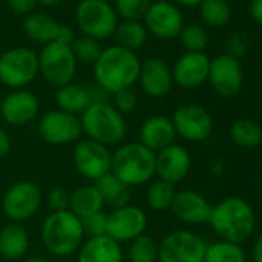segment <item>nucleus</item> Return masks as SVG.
I'll return each mask as SVG.
<instances>
[{
    "label": "nucleus",
    "instance_id": "4468645a",
    "mask_svg": "<svg viewBox=\"0 0 262 262\" xmlns=\"http://www.w3.org/2000/svg\"><path fill=\"white\" fill-rule=\"evenodd\" d=\"M111 156L108 147L85 139L79 141L73 150V165L82 178L96 182L111 173Z\"/></svg>",
    "mask_w": 262,
    "mask_h": 262
},
{
    "label": "nucleus",
    "instance_id": "20e7f679",
    "mask_svg": "<svg viewBox=\"0 0 262 262\" xmlns=\"http://www.w3.org/2000/svg\"><path fill=\"white\" fill-rule=\"evenodd\" d=\"M111 173L129 188L145 185L156 176V153L139 142L123 144L111 156Z\"/></svg>",
    "mask_w": 262,
    "mask_h": 262
},
{
    "label": "nucleus",
    "instance_id": "6e6552de",
    "mask_svg": "<svg viewBox=\"0 0 262 262\" xmlns=\"http://www.w3.org/2000/svg\"><path fill=\"white\" fill-rule=\"evenodd\" d=\"M76 22L85 37L100 42L114 34L117 14L105 0H82L76 8Z\"/></svg>",
    "mask_w": 262,
    "mask_h": 262
},
{
    "label": "nucleus",
    "instance_id": "dca6fc26",
    "mask_svg": "<svg viewBox=\"0 0 262 262\" xmlns=\"http://www.w3.org/2000/svg\"><path fill=\"white\" fill-rule=\"evenodd\" d=\"M242 80L244 73L239 59H234L228 54H221L210 60L208 82L217 96H236L242 88Z\"/></svg>",
    "mask_w": 262,
    "mask_h": 262
},
{
    "label": "nucleus",
    "instance_id": "79ce46f5",
    "mask_svg": "<svg viewBox=\"0 0 262 262\" xmlns=\"http://www.w3.org/2000/svg\"><path fill=\"white\" fill-rule=\"evenodd\" d=\"M8 7L20 16H28L34 11L36 5H37V0H7Z\"/></svg>",
    "mask_w": 262,
    "mask_h": 262
},
{
    "label": "nucleus",
    "instance_id": "1a4fd4ad",
    "mask_svg": "<svg viewBox=\"0 0 262 262\" xmlns=\"http://www.w3.org/2000/svg\"><path fill=\"white\" fill-rule=\"evenodd\" d=\"M43 194L37 184L20 181L13 184L2 198V211L11 222L20 224L31 219L40 208Z\"/></svg>",
    "mask_w": 262,
    "mask_h": 262
},
{
    "label": "nucleus",
    "instance_id": "9d476101",
    "mask_svg": "<svg viewBox=\"0 0 262 262\" xmlns=\"http://www.w3.org/2000/svg\"><path fill=\"white\" fill-rule=\"evenodd\" d=\"M207 244L190 230L168 233L158 244V262H204Z\"/></svg>",
    "mask_w": 262,
    "mask_h": 262
},
{
    "label": "nucleus",
    "instance_id": "c03bdc74",
    "mask_svg": "<svg viewBox=\"0 0 262 262\" xmlns=\"http://www.w3.org/2000/svg\"><path fill=\"white\" fill-rule=\"evenodd\" d=\"M10 151H11V138L7 131L0 126V159L8 156Z\"/></svg>",
    "mask_w": 262,
    "mask_h": 262
},
{
    "label": "nucleus",
    "instance_id": "f704fd0d",
    "mask_svg": "<svg viewBox=\"0 0 262 262\" xmlns=\"http://www.w3.org/2000/svg\"><path fill=\"white\" fill-rule=\"evenodd\" d=\"M71 50H73V54L77 62L86 63V65H94L103 48L100 47L99 40L83 36V37L74 39V42L71 43Z\"/></svg>",
    "mask_w": 262,
    "mask_h": 262
},
{
    "label": "nucleus",
    "instance_id": "7ed1b4c3",
    "mask_svg": "<svg viewBox=\"0 0 262 262\" xmlns=\"http://www.w3.org/2000/svg\"><path fill=\"white\" fill-rule=\"evenodd\" d=\"M40 236L47 251L56 257H68L85 241L82 221L70 210L51 211L42 222Z\"/></svg>",
    "mask_w": 262,
    "mask_h": 262
},
{
    "label": "nucleus",
    "instance_id": "bb28decb",
    "mask_svg": "<svg viewBox=\"0 0 262 262\" xmlns=\"http://www.w3.org/2000/svg\"><path fill=\"white\" fill-rule=\"evenodd\" d=\"M56 103L59 110L74 116H80L93 103V99H91L90 88L71 82L57 90Z\"/></svg>",
    "mask_w": 262,
    "mask_h": 262
},
{
    "label": "nucleus",
    "instance_id": "ea45409f",
    "mask_svg": "<svg viewBox=\"0 0 262 262\" xmlns=\"http://www.w3.org/2000/svg\"><path fill=\"white\" fill-rule=\"evenodd\" d=\"M248 45H250V42L244 31H233L225 40V50H227L225 54H228L234 59H239L247 53Z\"/></svg>",
    "mask_w": 262,
    "mask_h": 262
},
{
    "label": "nucleus",
    "instance_id": "09e8293b",
    "mask_svg": "<svg viewBox=\"0 0 262 262\" xmlns=\"http://www.w3.org/2000/svg\"><path fill=\"white\" fill-rule=\"evenodd\" d=\"M37 2L45 5V7H56L62 2V0H37Z\"/></svg>",
    "mask_w": 262,
    "mask_h": 262
},
{
    "label": "nucleus",
    "instance_id": "2f4dec72",
    "mask_svg": "<svg viewBox=\"0 0 262 262\" xmlns=\"http://www.w3.org/2000/svg\"><path fill=\"white\" fill-rule=\"evenodd\" d=\"M198 7L201 19L208 27H224L231 17V7L228 0H202Z\"/></svg>",
    "mask_w": 262,
    "mask_h": 262
},
{
    "label": "nucleus",
    "instance_id": "8fccbe9b",
    "mask_svg": "<svg viewBox=\"0 0 262 262\" xmlns=\"http://www.w3.org/2000/svg\"><path fill=\"white\" fill-rule=\"evenodd\" d=\"M25 262H48L45 257H40V256H33V257H28Z\"/></svg>",
    "mask_w": 262,
    "mask_h": 262
},
{
    "label": "nucleus",
    "instance_id": "0eeeda50",
    "mask_svg": "<svg viewBox=\"0 0 262 262\" xmlns=\"http://www.w3.org/2000/svg\"><path fill=\"white\" fill-rule=\"evenodd\" d=\"M76 65L77 60L73 54L71 45L51 42L45 45L39 54L40 76L48 85L57 90L73 82Z\"/></svg>",
    "mask_w": 262,
    "mask_h": 262
},
{
    "label": "nucleus",
    "instance_id": "b1692460",
    "mask_svg": "<svg viewBox=\"0 0 262 262\" xmlns=\"http://www.w3.org/2000/svg\"><path fill=\"white\" fill-rule=\"evenodd\" d=\"M30 247V234L22 224H7L0 230V256L7 260L22 259Z\"/></svg>",
    "mask_w": 262,
    "mask_h": 262
},
{
    "label": "nucleus",
    "instance_id": "a211bd4d",
    "mask_svg": "<svg viewBox=\"0 0 262 262\" xmlns=\"http://www.w3.org/2000/svg\"><path fill=\"white\" fill-rule=\"evenodd\" d=\"M191 170V156L182 145L173 144L156 153V176L161 181L176 185L182 182Z\"/></svg>",
    "mask_w": 262,
    "mask_h": 262
},
{
    "label": "nucleus",
    "instance_id": "e433bc0d",
    "mask_svg": "<svg viewBox=\"0 0 262 262\" xmlns=\"http://www.w3.org/2000/svg\"><path fill=\"white\" fill-rule=\"evenodd\" d=\"M181 43L187 50V53H204L208 45V34L199 25L184 27L181 34Z\"/></svg>",
    "mask_w": 262,
    "mask_h": 262
},
{
    "label": "nucleus",
    "instance_id": "423d86ee",
    "mask_svg": "<svg viewBox=\"0 0 262 262\" xmlns=\"http://www.w3.org/2000/svg\"><path fill=\"white\" fill-rule=\"evenodd\" d=\"M39 76V54L27 47H14L0 54V82L24 90Z\"/></svg>",
    "mask_w": 262,
    "mask_h": 262
},
{
    "label": "nucleus",
    "instance_id": "6ab92c4d",
    "mask_svg": "<svg viewBox=\"0 0 262 262\" xmlns=\"http://www.w3.org/2000/svg\"><path fill=\"white\" fill-rule=\"evenodd\" d=\"M171 71L176 85L193 90L208 80L210 59L205 53H185L176 60Z\"/></svg>",
    "mask_w": 262,
    "mask_h": 262
},
{
    "label": "nucleus",
    "instance_id": "a878e982",
    "mask_svg": "<svg viewBox=\"0 0 262 262\" xmlns=\"http://www.w3.org/2000/svg\"><path fill=\"white\" fill-rule=\"evenodd\" d=\"M103 207H105L103 199H102V196H100V193L94 184L93 185H82L70 194L68 210L73 214H76L79 219L100 213L103 210Z\"/></svg>",
    "mask_w": 262,
    "mask_h": 262
},
{
    "label": "nucleus",
    "instance_id": "4be33fe9",
    "mask_svg": "<svg viewBox=\"0 0 262 262\" xmlns=\"http://www.w3.org/2000/svg\"><path fill=\"white\" fill-rule=\"evenodd\" d=\"M176 138L171 119L161 114L145 119L139 129V144L153 153H159L173 145Z\"/></svg>",
    "mask_w": 262,
    "mask_h": 262
},
{
    "label": "nucleus",
    "instance_id": "a19ab883",
    "mask_svg": "<svg viewBox=\"0 0 262 262\" xmlns=\"http://www.w3.org/2000/svg\"><path fill=\"white\" fill-rule=\"evenodd\" d=\"M45 201L51 211H65L70 207V193L63 187H54L48 191Z\"/></svg>",
    "mask_w": 262,
    "mask_h": 262
},
{
    "label": "nucleus",
    "instance_id": "473e14b6",
    "mask_svg": "<svg viewBox=\"0 0 262 262\" xmlns=\"http://www.w3.org/2000/svg\"><path fill=\"white\" fill-rule=\"evenodd\" d=\"M174 196H176V187L170 182L158 179L151 182L147 190V204L153 211L161 213L171 208Z\"/></svg>",
    "mask_w": 262,
    "mask_h": 262
},
{
    "label": "nucleus",
    "instance_id": "c85d7f7f",
    "mask_svg": "<svg viewBox=\"0 0 262 262\" xmlns=\"http://www.w3.org/2000/svg\"><path fill=\"white\" fill-rule=\"evenodd\" d=\"M230 139L239 148H254L262 142V128L251 119H237L230 126Z\"/></svg>",
    "mask_w": 262,
    "mask_h": 262
},
{
    "label": "nucleus",
    "instance_id": "5701e85b",
    "mask_svg": "<svg viewBox=\"0 0 262 262\" xmlns=\"http://www.w3.org/2000/svg\"><path fill=\"white\" fill-rule=\"evenodd\" d=\"M123 251L110 236L86 237L77 250V262H122Z\"/></svg>",
    "mask_w": 262,
    "mask_h": 262
},
{
    "label": "nucleus",
    "instance_id": "f3484780",
    "mask_svg": "<svg viewBox=\"0 0 262 262\" xmlns=\"http://www.w3.org/2000/svg\"><path fill=\"white\" fill-rule=\"evenodd\" d=\"M40 111L39 99L30 90H13L0 102V117L11 126H24L33 122Z\"/></svg>",
    "mask_w": 262,
    "mask_h": 262
},
{
    "label": "nucleus",
    "instance_id": "412c9836",
    "mask_svg": "<svg viewBox=\"0 0 262 262\" xmlns=\"http://www.w3.org/2000/svg\"><path fill=\"white\" fill-rule=\"evenodd\" d=\"M211 207L213 205H210V202L201 193L193 190H182L176 191L170 210L179 221L190 225H201L208 222Z\"/></svg>",
    "mask_w": 262,
    "mask_h": 262
},
{
    "label": "nucleus",
    "instance_id": "9b49d317",
    "mask_svg": "<svg viewBox=\"0 0 262 262\" xmlns=\"http://www.w3.org/2000/svg\"><path fill=\"white\" fill-rule=\"evenodd\" d=\"M171 122L176 136L187 142H204L213 131V117L201 105L185 103L178 106L171 114Z\"/></svg>",
    "mask_w": 262,
    "mask_h": 262
},
{
    "label": "nucleus",
    "instance_id": "7c9ffc66",
    "mask_svg": "<svg viewBox=\"0 0 262 262\" xmlns=\"http://www.w3.org/2000/svg\"><path fill=\"white\" fill-rule=\"evenodd\" d=\"M204 262H247V256L241 244L219 239L207 245Z\"/></svg>",
    "mask_w": 262,
    "mask_h": 262
},
{
    "label": "nucleus",
    "instance_id": "39448f33",
    "mask_svg": "<svg viewBox=\"0 0 262 262\" xmlns=\"http://www.w3.org/2000/svg\"><path fill=\"white\" fill-rule=\"evenodd\" d=\"M79 117L82 133L105 147L117 145L126 136V120L111 102H93Z\"/></svg>",
    "mask_w": 262,
    "mask_h": 262
},
{
    "label": "nucleus",
    "instance_id": "58836bf2",
    "mask_svg": "<svg viewBox=\"0 0 262 262\" xmlns=\"http://www.w3.org/2000/svg\"><path fill=\"white\" fill-rule=\"evenodd\" d=\"M80 221H82L83 233L86 237H97V236L106 234V214L103 211L91 214Z\"/></svg>",
    "mask_w": 262,
    "mask_h": 262
},
{
    "label": "nucleus",
    "instance_id": "f257e3e1",
    "mask_svg": "<svg viewBox=\"0 0 262 262\" xmlns=\"http://www.w3.org/2000/svg\"><path fill=\"white\" fill-rule=\"evenodd\" d=\"M141 63L142 62L135 51L111 45L102 50L99 59L93 65L94 80L97 86L108 94L129 90L139 80Z\"/></svg>",
    "mask_w": 262,
    "mask_h": 262
},
{
    "label": "nucleus",
    "instance_id": "393cba45",
    "mask_svg": "<svg viewBox=\"0 0 262 262\" xmlns=\"http://www.w3.org/2000/svg\"><path fill=\"white\" fill-rule=\"evenodd\" d=\"M59 25L60 24L56 22V19L48 14L31 13L25 17L22 24V30L31 42L40 43L45 47L51 42H56Z\"/></svg>",
    "mask_w": 262,
    "mask_h": 262
},
{
    "label": "nucleus",
    "instance_id": "37998d69",
    "mask_svg": "<svg viewBox=\"0 0 262 262\" xmlns=\"http://www.w3.org/2000/svg\"><path fill=\"white\" fill-rule=\"evenodd\" d=\"M74 31L71 27L68 25H59V31H57V36H56V42L59 43H63V45H71L74 42Z\"/></svg>",
    "mask_w": 262,
    "mask_h": 262
},
{
    "label": "nucleus",
    "instance_id": "c756f323",
    "mask_svg": "<svg viewBox=\"0 0 262 262\" xmlns=\"http://www.w3.org/2000/svg\"><path fill=\"white\" fill-rule=\"evenodd\" d=\"M114 39H116V45L136 53V50L145 45L148 39V31L145 25L141 22L123 20L122 24H117L114 31Z\"/></svg>",
    "mask_w": 262,
    "mask_h": 262
},
{
    "label": "nucleus",
    "instance_id": "f8f14e48",
    "mask_svg": "<svg viewBox=\"0 0 262 262\" xmlns=\"http://www.w3.org/2000/svg\"><path fill=\"white\" fill-rule=\"evenodd\" d=\"M37 129L43 142L50 145H68L77 142L83 135L80 117L59 108L47 111L40 117Z\"/></svg>",
    "mask_w": 262,
    "mask_h": 262
},
{
    "label": "nucleus",
    "instance_id": "2eb2a0df",
    "mask_svg": "<svg viewBox=\"0 0 262 262\" xmlns=\"http://www.w3.org/2000/svg\"><path fill=\"white\" fill-rule=\"evenodd\" d=\"M144 22L147 31L161 40H171L178 37L184 28L181 10L168 0L153 2L144 17Z\"/></svg>",
    "mask_w": 262,
    "mask_h": 262
},
{
    "label": "nucleus",
    "instance_id": "4c0bfd02",
    "mask_svg": "<svg viewBox=\"0 0 262 262\" xmlns=\"http://www.w3.org/2000/svg\"><path fill=\"white\" fill-rule=\"evenodd\" d=\"M122 116L133 113L138 106V96L133 90H122L113 94V103H111Z\"/></svg>",
    "mask_w": 262,
    "mask_h": 262
},
{
    "label": "nucleus",
    "instance_id": "72a5a7b5",
    "mask_svg": "<svg viewBox=\"0 0 262 262\" xmlns=\"http://www.w3.org/2000/svg\"><path fill=\"white\" fill-rule=\"evenodd\" d=\"M128 262H158V242L148 236L142 234L128 244Z\"/></svg>",
    "mask_w": 262,
    "mask_h": 262
},
{
    "label": "nucleus",
    "instance_id": "ddd939ff",
    "mask_svg": "<svg viewBox=\"0 0 262 262\" xmlns=\"http://www.w3.org/2000/svg\"><path fill=\"white\" fill-rule=\"evenodd\" d=\"M148 217L141 207L123 205L113 208L106 214V236L119 244H129L133 239L145 234Z\"/></svg>",
    "mask_w": 262,
    "mask_h": 262
},
{
    "label": "nucleus",
    "instance_id": "cd10ccee",
    "mask_svg": "<svg viewBox=\"0 0 262 262\" xmlns=\"http://www.w3.org/2000/svg\"><path fill=\"white\" fill-rule=\"evenodd\" d=\"M96 188L99 190L103 204L111 208H119L129 204L131 199V188L125 185L122 181H119L113 173L105 174L99 181L94 182Z\"/></svg>",
    "mask_w": 262,
    "mask_h": 262
},
{
    "label": "nucleus",
    "instance_id": "c9c22d12",
    "mask_svg": "<svg viewBox=\"0 0 262 262\" xmlns=\"http://www.w3.org/2000/svg\"><path fill=\"white\" fill-rule=\"evenodd\" d=\"M153 0H116V14L123 20L139 22L144 20L147 11L150 10Z\"/></svg>",
    "mask_w": 262,
    "mask_h": 262
},
{
    "label": "nucleus",
    "instance_id": "aec40b11",
    "mask_svg": "<svg viewBox=\"0 0 262 262\" xmlns=\"http://www.w3.org/2000/svg\"><path fill=\"white\" fill-rule=\"evenodd\" d=\"M139 83L147 96L156 99L164 97L173 88V71L165 60L159 57H150L141 63Z\"/></svg>",
    "mask_w": 262,
    "mask_h": 262
},
{
    "label": "nucleus",
    "instance_id": "de8ad7c7",
    "mask_svg": "<svg viewBox=\"0 0 262 262\" xmlns=\"http://www.w3.org/2000/svg\"><path fill=\"white\" fill-rule=\"evenodd\" d=\"M174 2L184 7H194V5H199L202 0H174Z\"/></svg>",
    "mask_w": 262,
    "mask_h": 262
},
{
    "label": "nucleus",
    "instance_id": "f03ea898",
    "mask_svg": "<svg viewBox=\"0 0 262 262\" xmlns=\"http://www.w3.org/2000/svg\"><path fill=\"white\" fill-rule=\"evenodd\" d=\"M208 224L221 241L242 244L254 233L256 214L245 199L228 196L211 207Z\"/></svg>",
    "mask_w": 262,
    "mask_h": 262
},
{
    "label": "nucleus",
    "instance_id": "49530a36",
    "mask_svg": "<svg viewBox=\"0 0 262 262\" xmlns=\"http://www.w3.org/2000/svg\"><path fill=\"white\" fill-rule=\"evenodd\" d=\"M251 256H253V262H262V234L256 239Z\"/></svg>",
    "mask_w": 262,
    "mask_h": 262
},
{
    "label": "nucleus",
    "instance_id": "a18cd8bd",
    "mask_svg": "<svg viewBox=\"0 0 262 262\" xmlns=\"http://www.w3.org/2000/svg\"><path fill=\"white\" fill-rule=\"evenodd\" d=\"M248 13L253 22L262 27V0H251L248 7Z\"/></svg>",
    "mask_w": 262,
    "mask_h": 262
}]
</instances>
